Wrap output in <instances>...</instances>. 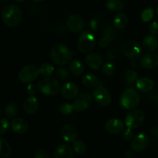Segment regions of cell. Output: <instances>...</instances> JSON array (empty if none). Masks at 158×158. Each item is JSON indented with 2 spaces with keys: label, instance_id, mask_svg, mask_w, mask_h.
I'll list each match as a JSON object with an SVG mask.
<instances>
[{
  "label": "cell",
  "instance_id": "cell-1",
  "mask_svg": "<svg viewBox=\"0 0 158 158\" xmlns=\"http://www.w3.org/2000/svg\"><path fill=\"white\" fill-rule=\"evenodd\" d=\"M23 13L18 6L15 4L4 6L2 11V19L9 27H15L21 23Z\"/></svg>",
  "mask_w": 158,
  "mask_h": 158
},
{
  "label": "cell",
  "instance_id": "cell-2",
  "mask_svg": "<svg viewBox=\"0 0 158 158\" xmlns=\"http://www.w3.org/2000/svg\"><path fill=\"white\" fill-rule=\"evenodd\" d=\"M50 57L55 64L65 66L72 60L73 54L69 48L64 44L56 43L51 49Z\"/></svg>",
  "mask_w": 158,
  "mask_h": 158
},
{
  "label": "cell",
  "instance_id": "cell-3",
  "mask_svg": "<svg viewBox=\"0 0 158 158\" xmlns=\"http://www.w3.org/2000/svg\"><path fill=\"white\" fill-rule=\"evenodd\" d=\"M140 101V95L134 88H128L123 91L120 97V104L123 109L127 110H134L138 106Z\"/></svg>",
  "mask_w": 158,
  "mask_h": 158
},
{
  "label": "cell",
  "instance_id": "cell-4",
  "mask_svg": "<svg viewBox=\"0 0 158 158\" xmlns=\"http://www.w3.org/2000/svg\"><path fill=\"white\" fill-rule=\"evenodd\" d=\"M39 91L47 96H53L60 92V84L58 80L53 77H44L37 83Z\"/></svg>",
  "mask_w": 158,
  "mask_h": 158
},
{
  "label": "cell",
  "instance_id": "cell-5",
  "mask_svg": "<svg viewBox=\"0 0 158 158\" xmlns=\"http://www.w3.org/2000/svg\"><path fill=\"white\" fill-rule=\"evenodd\" d=\"M77 46L82 53H89L96 46V38L89 31H83L77 39Z\"/></svg>",
  "mask_w": 158,
  "mask_h": 158
},
{
  "label": "cell",
  "instance_id": "cell-6",
  "mask_svg": "<svg viewBox=\"0 0 158 158\" xmlns=\"http://www.w3.org/2000/svg\"><path fill=\"white\" fill-rule=\"evenodd\" d=\"M120 49L122 53L131 60L138 59L143 52L141 45L135 40H127L123 42L120 46Z\"/></svg>",
  "mask_w": 158,
  "mask_h": 158
},
{
  "label": "cell",
  "instance_id": "cell-7",
  "mask_svg": "<svg viewBox=\"0 0 158 158\" xmlns=\"http://www.w3.org/2000/svg\"><path fill=\"white\" fill-rule=\"evenodd\" d=\"M40 75V68L32 64L27 65L22 68L19 72V80L23 83H31L35 81Z\"/></svg>",
  "mask_w": 158,
  "mask_h": 158
},
{
  "label": "cell",
  "instance_id": "cell-8",
  "mask_svg": "<svg viewBox=\"0 0 158 158\" xmlns=\"http://www.w3.org/2000/svg\"><path fill=\"white\" fill-rule=\"evenodd\" d=\"M144 114L140 110H132L125 117V125L127 127L134 130L140 127L144 121Z\"/></svg>",
  "mask_w": 158,
  "mask_h": 158
},
{
  "label": "cell",
  "instance_id": "cell-9",
  "mask_svg": "<svg viewBox=\"0 0 158 158\" xmlns=\"http://www.w3.org/2000/svg\"><path fill=\"white\" fill-rule=\"evenodd\" d=\"M92 97L97 104L103 106L110 105L112 101V96L107 89L102 86L94 88L92 92Z\"/></svg>",
  "mask_w": 158,
  "mask_h": 158
},
{
  "label": "cell",
  "instance_id": "cell-10",
  "mask_svg": "<svg viewBox=\"0 0 158 158\" xmlns=\"http://www.w3.org/2000/svg\"><path fill=\"white\" fill-rule=\"evenodd\" d=\"M93 97L88 92H83L79 94L74 100L73 109L75 112L80 113L86 110L91 104Z\"/></svg>",
  "mask_w": 158,
  "mask_h": 158
},
{
  "label": "cell",
  "instance_id": "cell-11",
  "mask_svg": "<svg viewBox=\"0 0 158 158\" xmlns=\"http://www.w3.org/2000/svg\"><path fill=\"white\" fill-rule=\"evenodd\" d=\"M66 26L70 32L74 33H79L83 32L85 27V22L83 17L77 14H73L69 15L66 21Z\"/></svg>",
  "mask_w": 158,
  "mask_h": 158
},
{
  "label": "cell",
  "instance_id": "cell-12",
  "mask_svg": "<svg viewBox=\"0 0 158 158\" xmlns=\"http://www.w3.org/2000/svg\"><path fill=\"white\" fill-rule=\"evenodd\" d=\"M150 143L149 137L145 134H139L134 136L131 143V148L134 151L140 152L148 147Z\"/></svg>",
  "mask_w": 158,
  "mask_h": 158
},
{
  "label": "cell",
  "instance_id": "cell-13",
  "mask_svg": "<svg viewBox=\"0 0 158 158\" xmlns=\"http://www.w3.org/2000/svg\"><path fill=\"white\" fill-rule=\"evenodd\" d=\"M62 96L68 100L76 99L79 95V88L77 84L73 82H66L63 83L60 89Z\"/></svg>",
  "mask_w": 158,
  "mask_h": 158
},
{
  "label": "cell",
  "instance_id": "cell-14",
  "mask_svg": "<svg viewBox=\"0 0 158 158\" xmlns=\"http://www.w3.org/2000/svg\"><path fill=\"white\" fill-rule=\"evenodd\" d=\"M77 130L73 124H65L60 130V134L64 141L73 143L77 138Z\"/></svg>",
  "mask_w": 158,
  "mask_h": 158
},
{
  "label": "cell",
  "instance_id": "cell-15",
  "mask_svg": "<svg viewBox=\"0 0 158 158\" xmlns=\"http://www.w3.org/2000/svg\"><path fill=\"white\" fill-rule=\"evenodd\" d=\"M105 129L111 134H118L124 130V124L121 120L117 118H111L105 123Z\"/></svg>",
  "mask_w": 158,
  "mask_h": 158
},
{
  "label": "cell",
  "instance_id": "cell-16",
  "mask_svg": "<svg viewBox=\"0 0 158 158\" xmlns=\"http://www.w3.org/2000/svg\"><path fill=\"white\" fill-rule=\"evenodd\" d=\"M10 127L15 134H23L29 129V124L25 119L22 117H15L11 121Z\"/></svg>",
  "mask_w": 158,
  "mask_h": 158
},
{
  "label": "cell",
  "instance_id": "cell-17",
  "mask_svg": "<svg viewBox=\"0 0 158 158\" xmlns=\"http://www.w3.org/2000/svg\"><path fill=\"white\" fill-rule=\"evenodd\" d=\"M140 66L147 69H152L158 66V56L157 54L147 53L140 59Z\"/></svg>",
  "mask_w": 158,
  "mask_h": 158
},
{
  "label": "cell",
  "instance_id": "cell-18",
  "mask_svg": "<svg viewBox=\"0 0 158 158\" xmlns=\"http://www.w3.org/2000/svg\"><path fill=\"white\" fill-rule=\"evenodd\" d=\"M103 57L97 52H89L86 56V65L94 70H97L103 66Z\"/></svg>",
  "mask_w": 158,
  "mask_h": 158
},
{
  "label": "cell",
  "instance_id": "cell-19",
  "mask_svg": "<svg viewBox=\"0 0 158 158\" xmlns=\"http://www.w3.org/2000/svg\"><path fill=\"white\" fill-rule=\"evenodd\" d=\"M39 107L38 99L35 96H29L26 99L23 103V110L26 114H34L37 111Z\"/></svg>",
  "mask_w": 158,
  "mask_h": 158
},
{
  "label": "cell",
  "instance_id": "cell-20",
  "mask_svg": "<svg viewBox=\"0 0 158 158\" xmlns=\"http://www.w3.org/2000/svg\"><path fill=\"white\" fill-rule=\"evenodd\" d=\"M73 149L69 144H60L56 148L54 158H73Z\"/></svg>",
  "mask_w": 158,
  "mask_h": 158
},
{
  "label": "cell",
  "instance_id": "cell-21",
  "mask_svg": "<svg viewBox=\"0 0 158 158\" xmlns=\"http://www.w3.org/2000/svg\"><path fill=\"white\" fill-rule=\"evenodd\" d=\"M136 86L140 92L148 93L154 89V82L148 77H141L136 81Z\"/></svg>",
  "mask_w": 158,
  "mask_h": 158
},
{
  "label": "cell",
  "instance_id": "cell-22",
  "mask_svg": "<svg viewBox=\"0 0 158 158\" xmlns=\"http://www.w3.org/2000/svg\"><path fill=\"white\" fill-rule=\"evenodd\" d=\"M158 40L154 35H148L143 38L142 42V46L148 52H153L157 48Z\"/></svg>",
  "mask_w": 158,
  "mask_h": 158
},
{
  "label": "cell",
  "instance_id": "cell-23",
  "mask_svg": "<svg viewBox=\"0 0 158 158\" xmlns=\"http://www.w3.org/2000/svg\"><path fill=\"white\" fill-rule=\"evenodd\" d=\"M82 83L85 87L88 89H93L98 86L99 79L97 76L92 73L85 74L82 78Z\"/></svg>",
  "mask_w": 158,
  "mask_h": 158
},
{
  "label": "cell",
  "instance_id": "cell-24",
  "mask_svg": "<svg viewBox=\"0 0 158 158\" xmlns=\"http://www.w3.org/2000/svg\"><path fill=\"white\" fill-rule=\"evenodd\" d=\"M12 154V148L10 143L3 137L0 138V155L2 158H9Z\"/></svg>",
  "mask_w": 158,
  "mask_h": 158
},
{
  "label": "cell",
  "instance_id": "cell-25",
  "mask_svg": "<svg viewBox=\"0 0 158 158\" xmlns=\"http://www.w3.org/2000/svg\"><path fill=\"white\" fill-rule=\"evenodd\" d=\"M3 112H4L5 116H6L7 118H15L19 113L18 105H17V103H14V102H9V103L5 106Z\"/></svg>",
  "mask_w": 158,
  "mask_h": 158
},
{
  "label": "cell",
  "instance_id": "cell-26",
  "mask_svg": "<svg viewBox=\"0 0 158 158\" xmlns=\"http://www.w3.org/2000/svg\"><path fill=\"white\" fill-rule=\"evenodd\" d=\"M128 22V18L127 15L123 12H120L117 14L114 19V26L117 29H122L127 26Z\"/></svg>",
  "mask_w": 158,
  "mask_h": 158
},
{
  "label": "cell",
  "instance_id": "cell-27",
  "mask_svg": "<svg viewBox=\"0 0 158 158\" xmlns=\"http://www.w3.org/2000/svg\"><path fill=\"white\" fill-rule=\"evenodd\" d=\"M84 65L79 60H73L69 64V70L74 76H80L84 73Z\"/></svg>",
  "mask_w": 158,
  "mask_h": 158
},
{
  "label": "cell",
  "instance_id": "cell-28",
  "mask_svg": "<svg viewBox=\"0 0 158 158\" xmlns=\"http://www.w3.org/2000/svg\"><path fill=\"white\" fill-rule=\"evenodd\" d=\"M106 7L112 12H120L124 8L123 0H106Z\"/></svg>",
  "mask_w": 158,
  "mask_h": 158
},
{
  "label": "cell",
  "instance_id": "cell-29",
  "mask_svg": "<svg viewBox=\"0 0 158 158\" xmlns=\"http://www.w3.org/2000/svg\"><path fill=\"white\" fill-rule=\"evenodd\" d=\"M55 72V68L52 64L45 63L40 66V75L43 77H51Z\"/></svg>",
  "mask_w": 158,
  "mask_h": 158
},
{
  "label": "cell",
  "instance_id": "cell-30",
  "mask_svg": "<svg viewBox=\"0 0 158 158\" xmlns=\"http://www.w3.org/2000/svg\"><path fill=\"white\" fill-rule=\"evenodd\" d=\"M73 151L78 155H83L86 151V146L82 140H75L73 143Z\"/></svg>",
  "mask_w": 158,
  "mask_h": 158
},
{
  "label": "cell",
  "instance_id": "cell-31",
  "mask_svg": "<svg viewBox=\"0 0 158 158\" xmlns=\"http://www.w3.org/2000/svg\"><path fill=\"white\" fill-rule=\"evenodd\" d=\"M154 10L153 8L148 7L146 8L143 12H141V17L142 21L144 22V23H148V22L151 21L153 18H154Z\"/></svg>",
  "mask_w": 158,
  "mask_h": 158
},
{
  "label": "cell",
  "instance_id": "cell-32",
  "mask_svg": "<svg viewBox=\"0 0 158 158\" xmlns=\"http://www.w3.org/2000/svg\"><path fill=\"white\" fill-rule=\"evenodd\" d=\"M73 111H74L73 104L70 103H63L60 106V114L64 116H68L72 114Z\"/></svg>",
  "mask_w": 158,
  "mask_h": 158
},
{
  "label": "cell",
  "instance_id": "cell-33",
  "mask_svg": "<svg viewBox=\"0 0 158 158\" xmlns=\"http://www.w3.org/2000/svg\"><path fill=\"white\" fill-rule=\"evenodd\" d=\"M102 70L106 76H112L114 75L116 71V66L113 63L108 62V63H106L103 65Z\"/></svg>",
  "mask_w": 158,
  "mask_h": 158
},
{
  "label": "cell",
  "instance_id": "cell-34",
  "mask_svg": "<svg viewBox=\"0 0 158 158\" xmlns=\"http://www.w3.org/2000/svg\"><path fill=\"white\" fill-rule=\"evenodd\" d=\"M115 29L111 27V26H108V27L105 29L104 32H103V36L108 38L110 41H113V40H116L118 35H117V32Z\"/></svg>",
  "mask_w": 158,
  "mask_h": 158
},
{
  "label": "cell",
  "instance_id": "cell-35",
  "mask_svg": "<svg viewBox=\"0 0 158 158\" xmlns=\"http://www.w3.org/2000/svg\"><path fill=\"white\" fill-rule=\"evenodd\" d=\"M56 76L60 80H66L69 77L68 70L64 67H58L56 69Z\"/></svg>",
  "mask_w": 158,
  "mask_h": 158
},
{
  "label": "cell",
  "instance_id": "cell-36",
  "mask_svg": "<svg viewBox=\"0 0 158 158\" xmlns=\"http://www.w3.org/2000/svg\"><path fill=\"white\" fill-rule=\"evenodd\" d=\"M125 78L130 83H134L138 80V74L134 69H128L125 73Z\"/></svg>",
  "mask_w": 158,
  "mask_h": 158
},
{
  "label": "cell",
  "instance_id": "cell-37",
  "mask_svg": "<svg viewBox=\"0 0 158 158\" xmlns=\"http://www.w3.org/2000/svg\"><path fill=\"white\" fill-rule=\"evenodd\" d=\"M134 137V132H133V129H131V128L127 127L126 129L123 130V132H122V137H123V140H126V141L132 140Z\"/></svg>",
  "mask_w": 158,
  "mask_h": 158
},
{
  "label": "cell",
  "instance_id": "cell-38",
  "mask_svg": "<svg viewBox=\"0 0 158 158\" xmlns=\"http://www.w3.org/2000/svg\"><path fill=\"white\" fill-rule=\"evenodd\" d=\"M9 126H10V124H9V120L6 117H2L1 128H0V134H1V135H3V134H5L7 132L9 128Z\"/></svg>",
  "mask_w": 158,
  "mask_h": 158
},
{
  "label": "cell",
  "instance_id": "cell-39",
  "mask_svg": "<svg viewBox=\"0 0 158 158\" xmlns=\"http://www.w3.org/2000/svg\"><path fill=\"white\" fill-rule=\"evenodd\" d=\"M26 91H27V94L29 96H35V94H36L37 91H39L38 86L32 83H29L27 88H26Z\"/></svg>",
  "mask_w": 158,
  "mask_h": 158
},
{
  "label": "cell",
  "instance_id": "cell-40",
  "mask_svg": "<svg viewBox=\"0 0 158 158\" xmlns=\"http://www.w3.org/2000/svg\"><path fill=\"white\" fill-rule=\"evenodd\" d=\"M33 158H50L48 153L43 149H40L36 151L34 154Z\"/></svg>",
  "mask_w": 158,
  "mask_h": 158
},
{
  "label": "cell",
  "instance_id": "cell-41",
  "mask_svg": "<svg viewBox=\"0 0 158 158\" xmlns=\"http://www.w3.org/2000/svg\"><path fill=\"white\" fill-rule=\"evenodd\" d=\"M149 31L152 35H158V22H153L149 26Z\"/></svg>",
  "mask_w": 158,
  "mask_h": 158
},
{
  "label": "cell",
  "instance_id": "cell-42",
  "mask_svg": "<svg viewBox=\"0 0 158 158\" xmlns=\"http://www.w3.org/2000/svg\"><path fill=\"white\" fill-rule=\"evenodd\" d=\"M99 26H100V23H99L98 20L97 19L94 18L90 20V22H89V28H90L91 30L96 31L98 29Z\"/></svg>",
  "mask_w": 158,
  "mask_h": 158
},
{
  "label": "cell",
  "instance_id": "cell-43",
  "mask_svg": "<svg viewBox=\"0 0 158 158\" xmlns=\"http://www.w3.org/2000/svg\"><path fill=\"white\" fill-rule=\"evenodd\" d=\"M110 43V40L109 39L105 36H103L100 39V41H99V45H100L101 48H106L109 46Z\"/></svg>",
  "mask_w": 158,
  "mask_h": 158
},
{
  "label": "cell",
  "instance_id": "cell-44",
  "mask_svg": "<svg viewBox=\"0 0 158 158\" xmlns=\"http://www.w3.org/2000/svg\"><path fill=\"white\" fill-rule=\"evenodd\" d=\"M151 133L154 137H158V127H154L151 130Z\"/></svg>",
  "mask_w": 158,
  "mask_h": 158
},
{
  "label": "cell",
  "instance_id": "cell-45",
  "mask_svg": "<svg viewBox=\"0 0 158 158\" xmlns=\"http://www.w3.org/2000/svg\"><path fill=\"white\" fill-rule=\"evenodd\" d=\"M153 100L158 105V93H156V94H154V97H153Z\"/></svg>",
  "mask_w": 158,
  "mask_h": 158
},
{
  "label": "cell",
  "instance_id": "cell-46",
  "mask_svg": "<svg viewBox=\"0 0 158 158\" xmlns=\"http://www.w3.org/2000/svg\"><path fill=\"white\" fill-rule=\"evenodd\" d=\"M126 155L127 158H131L133 157V155H134V154H133V152L131 151H128L127 152Z\"/></svg>",
  "mask_w": 158,
  "mask_h": 158
},
{
  "label": "cell",
  "instance_id": "cell-47",
  "mask_svg": "<svg viewBox=\"0 0 158 158\" xmlns=\"http://www.w3.org/2000/svg\"><path fill=\"white\" fill-rule=\"evenodd\" d=\"M12 1H14L15 2H23L25 0H12Z\"/></svg>",
  "mask_w": 158,
  "mask_h": 158
},
{
  "label": "cell",
  "instance_id": "cell-48",
  "mask_svg": "<svg viewBox=\"0 0 158 158\" xmlns=\"http://www.w3.org/2000/svg\"><path fill=\"white\" fill-rule=\"evenodd\" d=\"M33 2H43V0H32Z\"/></svg>",
  "mask_w": 158,
  "mask_h": 158
},
{
  "label": "cell",
  "instance_id": "cell-49",
  "mask_svg": "<svg viewBox=\"0 0 158 158\" xmlns=\"http://www.w3.org/2000/svg\"><path fill=\"white\" fill-rule=\"evenodd\" d=\"M156 12H157V15H158V6H157V10H156Z\"/></svg>",
  "mask_w": 158,
  "mask_h": 158
},
{
  "label": "cell",
  "instance_id": "cell-50",
  "mask_svg": "<svg viewBox=\"0 0 158 158\" xmlns=\"http://www.w3.org/2000/svg\"><path fill=\"white\" fill-rule=\"evenodd\" d=\"M131 158H133V157H131Z\"/></svg>",
  "mask_w": 158,
  "mask_h": 158
}]
</instances>
